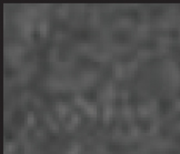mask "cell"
Listing matches in <instances>:
<instances>
[{"label": "cell", "mask_w": 180, "mask_h": 154, "mask_svg": "<svg viewBox=\"0 0 180 154\" xmlns=\"http://www.w3.org/2000/svg\"><path fill=\"white\" fill-rule=\"evenodd\" d=\"M75 103L78 104V105H80V107H84V105L87 103V101H86V99H84L82 97L76 95V97H75Z\"/></svg>", "instance_id": "4"}, {"label": "cell", "mask_w": 180, "mask_h": 154, "mask_svg": "<svg viewBox=\"0 0 180 154\" xmlns=\"http://www.w3.org/2000/svg\"><path fill=\"white\" fill-rule=\"evenodd\" d=\"M137 68H138V63H137V61H131L127 64V69L129 70V71H133V70H136Z\"/></svg>", "instance_id": "6"}, {"label": "cell", "mask_w": 180, "mask_h": 154, "mask_svg": "<svg viewBox=\"0 0 180 154\" xmlns=\"http://www.w3.org/2000/svg\"><path fill=\"white\" fill-rule=\"evenodd\" d=\"M125 71H126V68L124 67V66H121L120 63L116 64V67H115V74H116L117 77H121V76H124Z\"/></svg>", "instance_id": "3"}, {"label": "cell", "mask_w": 180, "mask_h": 154, "mask_svg": "<svg viewBox=\"0 0 180 154\" xmlns=\"http://www.w3.org/2000/svg\"><path fill=\"white\" fill-rule=\"evenodd\" d=\"M82 108L85 110V112H87V113L90 114V116H96V114H97V108H96V105L92 104V103H88V102H87Z\"/></svg>", "instance_id": "1"}, {"label": "cell", "mask_w": 180, "mask_h": 154, "mask_svg": "<svg viewBox=\"0 0 180 154\" xmlns=\"http://www.w3.org/2000/svg\"><path fill=\"white\" fill-rule=\"evenodd\" d=\"M35 121H36V116H35V114H33L32 112H29L28 116H27V118H26V123L31 125V124L35 123Z\"/></svg>", "instance_id": "5"}, {"label": "cell", "mask_w": 180, "mask_h": 154, "mask_svg": "<svg viewBox=\"0 0 180 154\" xmlns=\"http://www.w3.org/2000/svg\"><path fill=\"white\" fill-rule=\"evenodd\" d=\"M38 30L41 36H46L48 32V22L46 20H42L38 26Z\"/></svg>", "instance_id": "2"}]
</instances>
